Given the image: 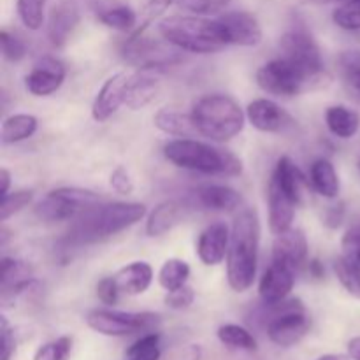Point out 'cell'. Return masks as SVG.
<instances>
[{
    "mask_svg": "<svg viewBox=\"0 0 360 360\" xmlns=\"http://www.w3.org/2000/svg\"><path fill=\"white\" fill-rule=\"evenodd\" d=\"M260 246V220L253 207H243L231 229L227 252L229 287L238 294L250 290L257 278Z\"/></svg>",
    "mask_w": 360,
    "mask_h": 360,
    "instance_id": "6da1fadb",
    "label": "cell"
},
{
    "mask_svg": "<svg viewBox=\"0 0 360 360\" xmlns=\"http://www.w3.org/2000/svg\"><path fill=\"white\" fill-rule=\"evenodd\" d=\"M146 217V206L141 202L98 204L77 218L67 234L69 246L95 245L127 231Z\"/></svg>",
    "mask_w": 360,
    "mask_h": 360,
    "instance_id": "7a4b0ae2",
    "label": "cell"
},
{
    "mask_svg": "<svg viewBox=\"0 0 360 360\" xmlns=\"http://www.w3.org/2000/svg\"><path fill=\"white\" fill-rule=\"evenodd\" d=\"M164 155L176 167L207 176L234 178L243 172V162L234 153L190 137L169 141L164 146Z\"/></svg>",
    "mask_w": 360,
    "mask_h": 360,
    "instance_id": "3957f363",
    "label": "cell"
},
{
    "mask_svg": "<svg viewBox=\"0 0 360 360\" xmlns=\"http://www.w3.org/2000/svg\"><path fill=\"white\" fill-rule=\"evenodd\" d=\"M327 83H329L327 70L309 69L283 55L264 63L257 70V84L266 94L276 95V97H297L304 91L319 90Z\"/></svg>",
    "mask_w": 360,
    "mask_h": 360,
    "instance_id": "277c9868",
    "label": "cell"
},
{
    "mask_svg": "<svg viewBox=\"0 0 360 360\" xmlns=\"http://www.w3.org/2000/svg\"><path fill=\"white\" fill-rule=\"evenodd\" d=\"M192 120L199 136L214 143H225L243 132L246 115L241 105L224 94L204 95L193 104Z\"/></svg>",
    "mask_w": 360,
    "mask_h": 360,
    "instance_id": "5b68a950",
    "label": "cell"
},
{
    "mask_svg": "<svg viewBox=\"0 0 360 360\" xmlns=\"http://www.w3.org/2000/svg\"><path fill=\"white\" fill-rule=\"evenodd\" d=\"M162 39L179 51L210 55L225 48L217 20L200 16H169L158 25Z\"/></svg>",
    "mask_w": 360,
    "mask_h": 360,
    "instance_id": "8992f818",
    "label": "cell"
},
{
    "mask_svg": "<svg viewBox=\"0 0 360 360\" xmlns=\"http://www.w3.org/2000/svg\"><path fill=\"white\" fill-rule=\"evenodd\" d=\"M104 202L98 193L74 186H62L46 193L35 206V214L42 221H67L79 218L91 207Z\"/></svg>",
    "mask_w": 360,
    "mask_h": 360,
    "instance_id": "52a82bcc",
    "label": "cell"
},
{
    "mask_svg": "<svg viewBox=\"0 0 360 360\" xmlns=\"http://www.w3.org/2000/svg\"><path fill=\"white\" fill-rule=\"evenodd\" d=\"M269 308V316H267V338L271 343L281 348H290L297 345L306 334L309 333V322L306 309L301 301L292 299L278 304L266 306Z\"/></svg>",
    "mask_w": 360,
    "mask_h": 360,
    "instance_id": "ba28073f",
    "label": "cell"
},
{
    "mask_svg": "<svg viewBox=\"0 0 360 360\" xmlns=\"http://www.w3.org/2000/svg\"><path fill=\"white\" fill-rule=\"evenodd\" d=\"M86 323L91 330L102 336L123 338L153 329L160 323V316L150 311L125 313L115 309H94L86 315Z\"/></svg>",
    "mask_w": 360,
    "mask_h": 360,
    "instance_id": "9c48e42d",
    "label": "cell"
},
{
    "mask_svg": "<svg viewBox=\"0 0 360 360\" xmlns=\"http://www.w3.org/2000/svg\"><path fill=\"white\" fill-rule=\"evenodd\" d=\"M218 30L227 46L253 48L262 41V27L253 14L246 11H231L217 18Z\"/></svg>",
    "mask_w": 360,
    "mask_h": 360,
    "instance_id": "30bf717a",
    "label": "cell"
},
{
    "mask_svg": "<svg viewBox=\"0 0 360 360\" xmlns=\"http://www.w3.org/2000/svg\"><path fill=\"white\" fill-rule=\"evenodd\" d=\"M246 118L257 130L266 134H287L295 127V120L269 98H257L250 102Z\"/></svg>",
    "mask_w": 360,
    "mask_h": 360,
    "instance_id": "8fae6325",
    "label": "cell"
},
{
    "mask_svg": "<svg viewBox=\"0 0 360 360\" xmlns=\"http://www.w3.org/2000/svg\"><path fill=\"white\" fill-rule=\"evenodd\" d=\"M280 48L283 51V56H287V58L295 60V62L302 63V65L309 67V69L326 70L319 44H316L315 39L311 37V34L306 28L297 27L288 30L281 37Z\"/></svg>",
    "mask_w": 360,
    "mask_h": 360,
    "instance_id": "7c38bea8",
    "label": "cell"
},
{
    "mask_svg": "<svg viewBox=\"0 0 360 360\" xmlns=\"http://www.w3.org/2000/svg\"><path fill=\"white\" fill-rule=\"evenodd\" d=\"M67 76L65 65L53 56H44L25 77V86L34 97H48L63 84Z\"/></svg>",
    "mask_w": 360,
    "mask_h": 360,
    "instance_id": "4fadbf2b",
    "label": "cell"
},
{
    "mask_svg": "<svg viewBox=\"0 0 360 360\" xmlns=\"http://www.w3.org/2000/svg\"><path fill=\"white\" fill-rule=\"evenodd\" d=\"M294 197L271 176L269 186H267V207H269V229L274 236L292 229V221L295 217Z\"/></svg>",
    "mask_w": 360,
    "mask_h": 360,
    "instance_id": "5bb4252c",
    "label": "cell"
},
{
    "mask_svg": "<svg viewBox=\"0 0 360 360\" xmlns=\"http://www.w3.org/2000/svg\"><path fill=\"white\" fill-rule=\"evenodd\" d=\"M308 239L301 229H288L276 236L271 262H280L297 271L308 262Z\"/></svg>",
    "mask_w": 360,
    "mask_h": 360,
    "instance_id": "9a60e30c",
    "label": "cell"
},
{
    "mask_svg": "<svg viewBox=\"0 0 360 360\" xmlns=\"http://www.w3.org/2000/svg\"><path fill=\"white\" fill-rule=\"evenodd\" d=\"M295 285V269L280 262H271L259 283V295L266 306L283 302Z\"/></svg>",
    "mask_w": 360,
    "mask_h": 360,
    "instance_id": "2e32d148",
    "label": "cell"
},
{
    "mask_svg": "<svg viewBox=\"0 0 360 360\" xmlns=\"http://www.w3.org/2000/svg\"><path fill=\"white\" fill-rule=\"evenodd\" d=\"M81 21L79 6L76 0H60L49 13L48 39L55 48H63Z\"/></svg>",
    "mask_w": 360,
    "mask_h": 360,
    "instance_id": "e0dca14e",
    "label": "cell"
},
{
    "mask_svg": "<svg viewBox=\"0 0 360 360\" xmlns=\"http://www.w3.org/2000/svg\"><path fill=\"white\" fill-rule=\"evenodd\" d=\"M231 231L225 224L217 221L200 232L197 241V255L204 266H218L227 259Z\"/></svg>",
    "mask_w": 360,
    "mask_h": 360,
    "instance_id": "ac0fdd59",
    "label": "cell"
},
{
    "mask_svg": "<svg viewBox=\"0 0 360 360\" xmlns=\"http://www.w3.org/2000/svg\"><path fill=\"white\" fill-rule=\"evenodd\" d=\"M129 76L123 72L109 77L95 97L91 105V116L95 122H108L122 105H125V88Z\"/></svg>",
    "mask_w": 360,
    "mask_h": 360,
    "instance_id": "d6986e66",
    "label": "cell"
},
{
    "mask_svg": "<svg viewBox=\"0 0 360 360\" xmlns=\"http://www.w3.org/2000/svg\"><path fill=\"white\" fill-rule=\"evenodd\" d=\"M160 91V76L158 69H139L129 76L125 88V105L132 111L143 109L155 101Z\"/></svg>",
    "mask_w": 360,
    "mask_h": 360,
    "instance_id": "ffe728a7",
    "label": "cell"
},
{
    "mask_svg": "<svg viewBox=\"0 0 360 360\" xmlns=\"http://www.w3.org/2000/svg\"><path fill=\"white\" fill-rule=\"evenodd\" d=\"M185 206L179 200H164L150 213L146 221V234L150 238L167 234L185 220Z\"/></svg>",
    "mask_w": 360,
    "mask_h": 360,
    "instance_id": "44dd1931",
    "label": "cell"
},
{
    "mask_svg": "<svg viewBox=\"0 0 360 360\" xmlns=\"http://www.w3.org/2000/svg\"><path fill=\"white\" fill-rule=\"evenodd\" d=\"M273 178L276 179L292 197H294L295 202H304V197L306 193H308L309 179L302 174L301 169L297 167V164H295L290 157H281L280 160L276 162Z\"/></svg>",
    "mask_w": 360,
    "mask_h": 360,
    "instance_id": "7402d4cb",
    "label": "cell"
},
{
    "mask_svg": "<svg viewBox=\"0 0 360 360\" xmlns=\"http://www.w3.org/2000/svg\"><path fill=\"white\" fill-rule=\"evenodd\" d=\"M197 200L202 207L211 211H225L232 213L238 211L243 204L238 190L227 185H204L197 190Z\"/></svg>",
    "mask_w": 360,
    "mask_h": 360,
    "instance_id": "603a6c76",
    "label": "cell"
},
{
    "mask_svg": "<svg viewBox=\"0 0 360 360\" xmlns=\"http://www.w3.org/2000/svg\"><path fill=\"white\" fill-rule=\"evenodd\" d=\"M112 278L122 294L141 295L150 288L153 281V269L148 262H132L122 267Z\"/></svg>",
    "mask_w": 360,
    "mask_h": 360,
    "instance_id": "cb8c5ba5",
    "label": "cell"
},
{
    "mask_svg": "<svg viewBox=\"0 0 360 360\" xmlns=\"http://www.w3.org/2000/svg\"><path fill=\"white\" fill-rule=\"evenodd\" d=\"M309 185L319 195L326 197V199H336L340 195L341 183L333 162H329L327 158H319L313 162L311 169H309Z\"/></svg>",
    "mask_w": 360,
    "mask_h": 360,
    "instance_id": "d4e9b609",
    "label": "cell"
},
{
    "mask_svg": "<svg viewBox=\"0 0 360 360\" xmlns=\"http://www.w3.org/2000/svg\"><path fill=\"white\" fill-rule=\"evenodd\" d=\"M326 123L330 134L340 139H352L360 130V116L347 105H330L326 111Z\"/></svg>",
    "mask_w": 360,
    "mask_h": 360,
    "instance_id": "484cf974",
    "label": "cell"
},
{
    "mask_svg": "<svg viewBox=\"0 0 360 360\" xmlns=\"http://www.w3.org/2000/svg\"><path fill=\"white\" fill-rule=\"evenodd\" d=\"M153 123L158 130L169 134V136L192 137L199 134L192 120V115H183V112L172 111V109H160L155 115Z\"/></svg>",
    "mask_w": 360,
    "mask_h": 360,
    "instance_id": "4316f807",
    "label": "cell"
},
{
    "mask_svg": "<svg viewBox=\"0 0 360 360\" xmlns=\"http://www.w3.org/2000/svg\"><path fill=\"white\" fill-rule=\"evenodd\" d=\"M37 127L39 122L34 115H27V112L13 115L4 120L2 130H0V139H2L4 144L21 143V141L34 136Z\"/></svg>",
    "mask_w": 360,
    "mask_h": 360,
    "instance_id": "83f0119b",
    "label": "cell"
},
{
    "mask_svg": "<svg viewBox=\"0 0 360 360\" xmlns=\"http://www.w3.org/2000/svg\"><path fill=\"white\" fill-rule=\"evenodd\" d=\"M217 336L225 347L232 348V350L248 352V354H255L259 350V343L253 338V334L238 323H224L218 329Z\"/></svg>",
    "mask_w": 360,
    "mask_h": 360,
    "instance_id": "f1b7e54d",
    "label": "cell"
},
{
    "mask_svg": "<svg viewBox=\"0 0 360 360\" xmlns=\"http://www.w3.org/2000/svg\"><path fill=\"white\" fill-rule=\"evenodd\" d=\"M190 278V266L181 259H169L158 271V283L165 292H174L185 287Z\"/></svg>",
    "mask_w": 360,
    "mask_h": 360,
    "instance_id": "f546056e",
    "label": "cell"
},
{
    "mask_svg": "<svg viewBox=\"0 0 360 360\" xmlns=\"http://www.w3.org/2000/svg\"><path fill=\"white\" fill-rule=\"evenodd\" d=\"M98 21L108 28L118 32H134L139 27V16L129 6H116L102 11L98 14Z\"/></svg>",
    "mask_w": 360,
    "mask_h": 360,
    "instance_id": "4dcf8cb0",
    "label": "cell"
},
{
    "mask_svg": "<svg viewBox=\"0 0 360 360\" xmlns=\"http://www.w3.org/2000/svg\"><path fill=\"white\" fill-rule=\"evenodd\" d=\"M334 273L345 290L355 299H360V266L341 255L334 260Z\"/></svg>",
    "mask_w": 360,
    "mask_h": 360,
    "instance_id": "1f68e13d",
    "label": "cell"
},
{
    "mask_svg": "<svg viewBox=\"0 0 360 360\" xmlns=\"http://www.w3.org/2000/svg\"><path fill=\"white\" fill-rule=\"evenodd\" d=\"M162 336L158 333L146 334L127 350L125 360H160Z\"/></svg>",
    "mask_w": 360,
    "mask_h": 360,
    "instance_id": "d6a6232c",
    "label": "cell"
},
{
    "mask_svg": "<svg viewBox=\"0 0 360 360\" xmlns=\"http://www.w3.org/2000/svg\"><path fill=\"white\" fill-rule=\"evenodd\" d=\"M48 0H18V16L28 30H39L44 23V7Z\"/></svg>",
    "mask_w": 360,
    "mask_h": 360,
    "instance_id": "836d02e7",
    "label": "cell"
},
{
    "mask_svg": "<svg viewBox=\"0 0 360 360\" xmlns=\"http://www.w3.org/2000/svg\"><path fill=\"white\" fill-rule=\"evenodd\" d=\"M28 278L32 276L27 264L20 262V260L9 259V257H4L2 259V295L13 290L18 283L28 280Z\"/></svg>",
    "mask_w": 360,
    "mask_h": 360,
    "instance_id": "e575fe53",
    "label": "cell"
},
{
    "mask_svg": "<svg viewBox=\"0 0 360 360\" xmlns=\"http://www.w3.org/2000/svg\"><path fill=\"white\" fill-rule=\"evenodd\" d=\"M333 21L343 30H360V0H350L336 7L333 13Z\"/></svg>",
    "mask_w": 360,
    "mask_h": 360,
    "instance_id": "d590c367",
    "label": "cell"
},
{
    "mask_svg": "<svg viewBox=\"0 0 360 360\" xmlns=\"http://www.w3.org/2000/svg\"><path fill=\"white\" fill-rule=\"evenodd\" d=\"M32 200H34V193L30 190H18V192L7 193L6 197H2V204H0V220L7 221L11 217L30 206Z\"/></svg>",
    "mask_w": 360,
    "mask_h": 360,
    "instance_id": "8d00e7d4",
    "label": "cell"
},
{
    "mask_svg": "<svg viewBox=\"0 0 360 360\" xmlns=\"http://www.w3.org/2000/svg\"><path fill=\"white\" fill-rule=\"evenodd\" d=\"M72 354V338L62 336L55 341L42 345L35 352L34 360H69Z\"/></svg>",
    "mask_w": 360,
    "mask_h": 360,
    "instance_id": "74e56055",
    "label": "cell"
},
{
    "mask_svg": "<svg viewBox=\"0 0 360 360\" xmlns=\"http://www.w3.org/2000/svg\"><path fill=\"white\" fill-rule=\"evenodd\" d=\"M340 69L343 72L345 79L348 81L352 88L360 94V51L350 49L340 55Z\"/></svg>",
    "mask_w": 360,
    "mask_h": 360,
    "instance_id": "f35d334b",
    "label": "cell"
},
{
    "mask_svg": "<svg viewBox=\"0 0 360 360\" xmlns=\"http://www.w3.org/2000/svg\"><path fill=\"white\" fill-rule=\"evenodd\" d=\"M0 44H2L4 58L9 60V62H20V60H23L27 56V46H25V42L20 37L11 34V32H0Z\"/></svg>",
    "mask_w": 360,
    "mask_h": 360,
    "instance_id": "ab89813d",
    "label": "cell"
},
{
    "mask_svg": "<svg viewBox=\"0 0 360 360\" xmlns=\"http://www.w3.org/2000/svg\"><path fill=\"white\" fill-rule=\"evenodd\" d=\"M179 7L197 16H206V14H217L231 4V0H178Z\"/></svg>",
    "mask_w": 360,
    "mask_h": 360,
    "instance_id": "60d3db41",
    "label": "cell"
},
{
    "mask_svg": "<svg viewBox=\"0 0 360 360\" xmlns=\"http://www.w3.org/2000/svg\"><path fill=\"white\" fill-rule=\"evenodd\" d=\"M171 4H172V0H148V2L144 4L143 11H141L139 27H137L134 32H139V34L146 32L148 27H150V25L153 23V21L157 20L160 14H164L165 11L169 9V6H171Z\"/></svg>",
    "mask_w": 360,
    "mask_h": 360,
    "instance_id": "b9f144b4",
    "label": "cell"
},
{
    "mask_svg": "<svg viewBox=\"0 0 360 360\" xmlns=\"http://www.w3.org/2000/svg\"><path fill=\"white\" fill-rule=\"evenodd\" d=\"M341 250H343V257L360 266V221L345 232L341 239Z\"/></svg>",
    "mask_w": 360,
    "mask_h": 360,
    "instance_id": "7bdbcfd3",
    "label": "cell"
},
{
    "mask_svg": "<svg viewBox=\"0 0 360 360\" xmlns=\"http://www.w3.org/2000/svg\"><path fill=\"white\" fill-rule=\"evenodd\" d=\"M0 343H2V350H0V360H11L14 352H16V338H14V329L11 327L9 320L6 316H0Z\"/></svg>",
    "mask_w": 360,
    "mask_h": 360,
    "instance_id": "ee69618b",
    "label": "cell"
},
{
    "mask_svg": "<svg viewBox=\"0 0 360 360\" xmlns=\"http://www.w3.org/2000/svg\"><path fill=\"white\" fill-rule=\"evenodd\" d=\"M193 301H195V292L188 285L174 292H167V295H165V304L171 309H186L193 304Z\"/></svg>",
    "mask_w": 360,
    "mask_h": 360,
    "instance_id": "f6af8a7d",
    "label": "cell"
},
{
    "mask_svg": "<svg viewBox=\"0 0 360 360\" xmlns=\"http://www.w3.org/2000/svg\"><path fill=\"white\" fill-rule=\"evenodd\" d=\"M120 288L116 285L115 278H102L97 283V297L101 299V302H104L105 306H115L120 301Z\"/></svg>",
    "mask_w": 360,
    "mask_h": 360,
    "instance_id": "bcb514c9",
    "label": "cell"
},
{
    "mask_svg": "<svg viewBox=\"0 0 360 360\" xmlns=\"http://www.w3.org/2000/svg\"><path fill=\"white\" fill-rule=\"evenodd\" d=\"M109 185L120 195H130L134 192V183L130 179L129 171L125 167H116L115 171L111 172V178H109Z\"/></svg>",
    "mask_w": 360,
    "mask_h": 360,
    "instance_id": "7dc6e473",
    "label": "cell"
},
{
    "mask_svg": "<svg viewBox=\"0 0 360 360\" xmlns=\"http://www.w3.org/2000/svg\"><path fill=\"white\" fill-rule=\"evenodd\" d=\"M345 204L343 202H338L334 206H330L329 210L326 211V225L330 229H338L345 220Z\"/></svg>",
    "mask_w": 360,
    "mask_h": 360,
    "instance_id": "c3c4849f",
    "label": "cell"
},
{
    "mask_svg": "<svg viewBox=\"0 0 360 360\" xmlns=\"http://www.w3.org/2000/svg\"><path fill=\"white\" fill-rule=\"evenodd\" d=\"M348 357L352 360H360V336L352 338L348 341Z\"/></svg>",
    "mask_w": 360,
    "mask_h": 360,
    "instance_id": "681fc988",
    "label": "cell"
},
{
    "mask_svg": "<svg viewBox=\"0 0 360 360\" xmlns=\"http://www.w3.org/2000/svg\"><path fill=\"white\" fill-rule=\"evenodd\" d=\"M308 269H309V274H311L313 278H316V280H322L323 274H326L323 266L319 262V260H311V262L308 264Z\"/></svg>",
    "mask_w": 360,
    "mask_h": 360,
    "instance_id": "f907efd6",
    "label": "cell"
},
{
    "mask_svg": "<svg viewBox=\"0 0 360 360\" xmlns=\"http://www.w3.org/2000/svg\"><path fill=\"white\" fill-rule=\"evenodd\" d=\"M0 181H2V188H0V193L2 197H6L9 193V186H11V172L7 169H2L0 171Z\"/></svg>",
    "mask_w": 360,
    "mask_h": 360,
    "instance_id": "816d5d0a",
    "label": "cell"
},
{
    "mask_svg": "<svg viewBox=\"0 0 360 360\" xmlns=\"http://www.w3.org/2000/svg\"><path fill=\"white\" fill-rule=\"evenodd\" d=\"M316 360H347V359H345L343 355H333V354H329V355H322V357L316 359Z\"/></svg>",
    "mask_w": 360,
    "mask_h": 360,
    "instance_id": "f5cc1de1",
    "label": "cell"
},
{
    "mask_svg": "<svg viewBox=\"0 0 360 360\" xmlns=\"http://www.w3.org/2000/svg\"><path fill=\"white\" fill-rule=\"evenodd\" d=\"M341 2H350V0H341Z\"/></svg>",
    "mask_w": 360,
    "mask_h": 360,
    "instance_id": "db71d44e",
    "label": "cell"
},
{
    "mask_svg": "<svg viewBox=\"0 0 360 360\" xmlns=\"http://www.w3.org/2000/svg\"><path fill=\"white\" fill-rule=\"evenodd\" d=\"M359 171H360V160H359Z\"/></svg>",
    "mask_w": 360,
    "mask_h": 360,
    "instance_id": "11a10c76",
    "label": "cell"
}]
</instances>
